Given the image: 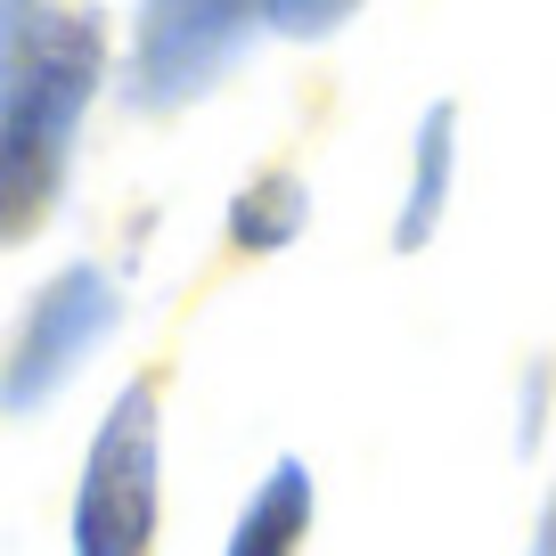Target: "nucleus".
Here are the masks:
<instances>
[{"label": "nucleus", "mask_w": 556, "mask_h": 556, "mask_svg": "<svg viewBox=\"0 0 556 556\" xmlns=\"http://www.w3.org/2000/svg\"><path fill=\"white\" fill-rule=\"evenodd\" d=\"M156 384H123L90 434L83 483H74V556H148L156 548Z\"/></svg>", "instance_id": "2"}, {"label": "nucleus", "mask_w": 556, "mask_h": 556, "mask_svg": "<svg viewBox=\"0 0 556 556\" xmlns=\"http://www.w3.org/2000/svg\"><path fill=\"white\" fill-rule=\"evenodd\" d=\"M262 25V0H139V41H131V99L139 106H180L229 74L245 34Z\"/></svg>", "instance_id": "4"}, {"label": "nucleus", "mask_w": 556, "mask_h": 556, "mask_svg": "<svg viewBox=\"0 0 556 556\" xmlns=\"http://www.w3.org/2000/svg\"><path fill=\"white\" fill-rule=\"evenodd\" d=\"M352 9H361V0H262V25L287 34V41H319V34H336Z\"/></svg>", "instance_id": "8"}, {"label": "nucleus", "mask_w": 556, "mask_h": 556, "mask_svg": "<svg viewBox=\"0 0 556 556\" xmlns=\"http://www.w3.org/2000/svg\"><path fill=\"white\" fill-rule=\"evenodd\" d=\"M451 173H458V106L434 99L426 123H417V148H409V197H401V213H393V245H401V254H417V245L442 229Z\"/></svg>", "instance_id": "5"}, {"label": "nucleus", "mask_w": 556, "mask_h": 556, "mask_svg": "<svg viewBox=\"0 0 556 556\" xmlns=\"http://www.w3.org/2000/svg\"><path fill=\"white\" fill-rule=\"evenodd\" d=\"M532 556H556V491H548V507H540V532H532Z\"/></svg>", "instance_id": "9"}, {"label": "nucleus", "mask_w": 556, "mask_h": 556, "mask_svg": "<svg viewBox=\"0 0 556 556\" xmlns=\"http://www.w3.org/2000/svg\"><path fill=\"white\" fill-rule=\"evenodd\" d=\"M303 532H312V475H303V458H278L262 475V491L245 500L238 532H229V556H295Z\"/></svg>", "instance_id": "6"}, {"label": "nucleus", "mask_w": 556, "mask_h": 556, "mask_svg": "<svg viewBox=\"0 0 556 556\" xmlns=\"http://www.w3.org/2000/svg\"><path fill=\"white\" fill-rule=\"evenodd\" d=\"M303 229V189L287 173H270V180H254V189L229 205V238L238 245H254V254H270V245H287Z\"/></svg>", "instance_id": "7"}, {"label": "nucleus", "mask_w": 556, "mask_h": 556, "mask_svg": "<svg viewBox=\"0 0 556 556\" xmlns=\"http://www.w3.org/2000/svg\"><path fill=\"white\" fill-rule=\"evenodd\" d=\"M99 90V17L50 0H0V238L58 205Z\"/></svg>", "instance_id": "1"}, {"label": "nucleus", "mask_w": 556, "mask_h": 556, "mask_svg": "<svg viewBox=\"0 0 556 556\" xmlns=\"http://www.w3.org/2000/svg\"><path fill=\"white\" fill-rule=\"evenodd\" d=\"M115 278L99 262H66L34 295V312L17 319L9 336V361H0V409L9 417H34L66 393V377H83V361L115 336Z\"/></svg>", "instance_id": "3"}]
</instances>
